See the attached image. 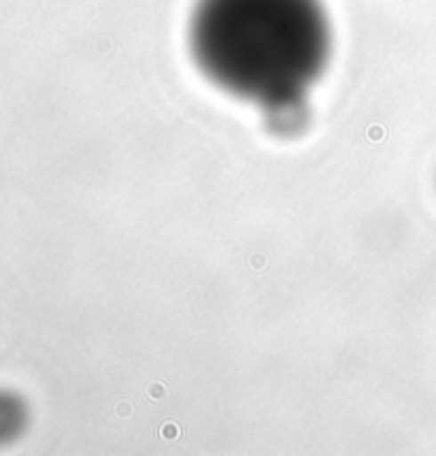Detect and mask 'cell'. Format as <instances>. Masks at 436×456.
Masks as SVG:
<instances>
[{
  "mask_svg": "<svg viewBox=\"0 0 436 456\" xmlns=\"http://www.w3.org/2000/svg\"><path fill=\"white\" fill-rule=\"evenodd\" d=\"M188 41L211 84L270 111L296 110L332 53L321 0H196Z\"/></svg>",
  "mask_w": 436,
  "mask_h": 456,
  "instance_id": "cell-1",
  "label": "cell"
},
{
  "mask_svg": "<svg viewBox=\"0 0 436 456\" xmlns=\"http://www.w3.org/2000/svg\"><path fill=\"white\" fill-rule=\"evenodd\" d=\"M20 425V410L15 405V401L7 397V395H0V442H4L11 433L18 431Z\"/></svg>",
  "mask_w": 436,
  "mask_h": 456,
  "instance_id": "cell-2",
  "label": "cell"
}]
</instances>
